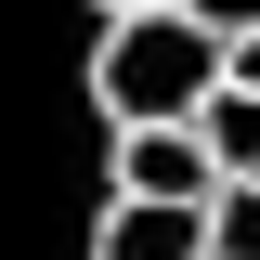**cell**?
<instances>
[{
	"instance_id": "obj_1",
	"label": "cell",
	"mask_w": 260,
	"mask_h": 260,
	"mask_svg": "<svg viewBox=\"0 0 260 260\" xmlns=\"http://www.w3.org/2000/svg\"><path fill=\"white\" fill-rule=\"evenodd\" d=\"M234 78V39L195 13V0H156V13H104V52H91V104L104 130H169V117H208V91Z\"/></svg>"
},
{
	"instance_id": "obj_2",
	"label": "cell",
	"mask_w": 260,
	"mask_h": 260,
	"mask_svg": "<svg viewBox=\"0 0 260 260\" xmlns=\"http://www.w3.org/2000/svg\"><path fill=\"white\" fill-rule=\"evenodd\" d=\"M234 169H221V143L195 117H169V130H117V195H182V208H208Z\"/></svg>"
},
{
	"instance_id": "obj_3",
	"label": "cell",
	"mask_w": 260,
	"mask_h": 260,
	"mask_svg": "<svg viewBox=\"0 0 260 260\" xmlns=\"http://www.w3.org/2000/svg\"><path fill=\"white\" fill-rule=\"evenodd\" d=\"M91 260H208V208H182V195H104Z\"/></svg>"
},
{
	"instance_id": "obj_4",
	"label": "cell",
	"mask_w": 260,
	"mask_h": 260,
	"mask_svg": "<svg viewBox=\"0 0 260 260\" xmlns=\"http://www.w3.org/2000/svg\"><path fill=\"white\" fill-rule=\"evenodd\" d=\"M195 130L221 143V169H234V182H260V91H247V78H221V91H208V117H195Z\"/></svg>"
},
{
	"instance_id": "obj_5",
	"label": "cell",
	"mask_w": 260,
	"mask_h": 260,
	"mask_svg": "<svg viewBox=\"0 0 260 260\" xmlns=\"http://www.w3.org/2000/svg\"><path fill=\"white\" fill-rule=\"evenodd\" d=\"M208 260H260V182H221V195H208Z\"/></svg>"
},
{
	"instance_id": "obj_6",
	"label": "cell",
	"mask_w": 260,
	"mask_h": 260,
	"mask_svg": "<svg viewBox=\"0 0 260 260\" xmlns=\"http://www.w3.org/2000/svg\"><path fill=\"white\" fill-rule=\"evenodd\" d=\"M195 13H208L221 39H247V26H260V0H195Z\"/></svg>"
},
{
	"instance_id": "obj_7",
	"label": "cell",
	"mask_w": 260,
	"mask_h": 260,
	"mask_svg": "<svg viewBox=\"0 0 260 260\" xmlns=\"http://www.w3.org/2000/svg\"><path fill=\"white\" fill-rule=\"evenodd\" d=\"M234 78H247V91H260V26H247V39H234Z\"/></svg>"
},
{
	"instance_id": "obj_8",
	"label": "cell",
	"mask_w": 260,
	"mask_h": 260,
	"mask_svg": "<svg viewBox=\"0 0 260 260\" xmlns=\"http://www.w3.org/2000/svg\"><path fill=\"white\" fill-rule=\"evenodd\" d=\"M104 13H156V0H104Z\"/></svg>"
}]
</instances>
